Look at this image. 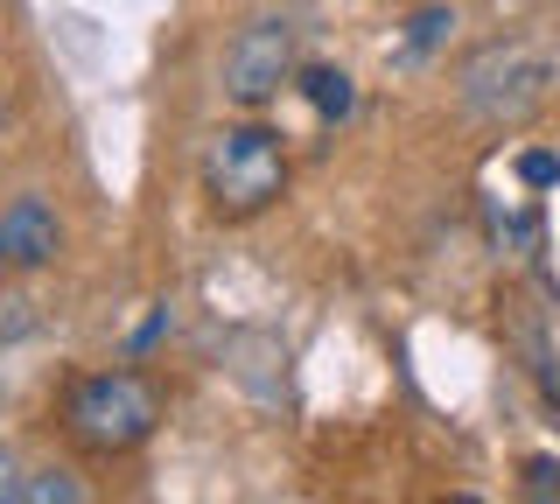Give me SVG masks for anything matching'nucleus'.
Here are the masks:
<instances>
[{"label":"nucleus","mask_w":560,"mask_h":504,"mask_svg":"<svg viewBox=\"0 0 560 504\" xmlns=\"http://www.w3.org/2000/svg\"><path fill=\"white\" fill-rule=\"evenodd\" d=\"M63 427H70V442L92 448V456H127V448H140L162 427V392L140 372H92V378L70 386Z\"/></svg>","instance_id":"nucleus-1"},{"label":"nucleus","mask_w":560,"mask_h":504,"mask_svg":"<svg viewBox=\"0 0 560 504\" xmlns=\"http://www.w3.org/2000/svg\"><path fill=\"white\" fill-rule=\"evenodd\" d=\"M203 189L224 218H253L288 189V148H280L273 127L245 119V127H224L203 154Z\"/></svg>","instance_id":"nucleus-2"},{"label":"nucleus","mask_w":560,"mask_h":504,"mask_svg":"<svg viewBox=\"0 0 560 504\" xmlns=\"http://www.w3.org/2000/svg\"><path fill=\"white\" fill-rule=\"evenodd\" d=\"M547 98V63L533 57L525 43H490L463 63V106L490 119V127H518V119L539 113Z\"/></svg>","instance_id":"nucleus-3"},{"label":"nucleus","mask_w":560,"mask_h":504,"mask_svg":"<svg viewBox=\"0 0 560 504\" xmlns=\"http://www.w3.org/2000/svg\"><path fill=\"white\" fill-rule=\"evenodd\" d=\"M302 78V63H294V28L288 22H245L232 43H224V98L245 113L273 106L288 84Z\"/></svg>","instance_id":"nucleus-4"},{"label":"nucleus","mask_w":560,"mask_h":504,"mask_svg":"<svg viewBox=\"0 0 560 504\" xmlns=\"http://www.w3.org/2000/svg\"><path fill=\"white\" fill-rule=\"evenodd\" d=\"M57 253H63V224L43 197H14L0 211V267L8 273H43L57 267Z\"/></svg>","instance_id":"nucleus-5"},{"label":"nucleus","mask_w":560,"mask_h":504,"mask_svg":"<svg viewBox=\"0 0 560 504\" xmlns=\"http://www.w3.org/2000/svg\"><path fill=\"white\" fill-rule=\"evenodd\" d=\"M294 92H302L323 119H350V113H358V84H350L337 63H308V71L294 78Z\"/></svg>","instance_id":"nucleus-6"},{"label":"nucleus","mask_w":560,"mask_h":504,"mask_svg":"<svg viewBox=\"0 0 560 504\" xmlns=\"http://www.w3.org/2000/svg\"><path fill=\"white\" fill-rule=\"evenodd\" d=\"M448 36H455V8H448V0H420V8L407 14V49H413V57L448 49Z\"/></svg>","instance_id":"nucleus-7"},{"label":"nucleus","mask_w":560,"mask_h":504,"mask_svg":"<svg viewBox=\"0 0 560 504\" xmlns=\"http://www.w3.org/2000/svg\"><path fill=\"white\" fill-rule=\"evenodd\" d=\"M78 497H84L78 469H35L22 483V504H78Z\"/></svg>","instance_id":"nucleus-8"},{"label":"nucleus","mask_w":560,"mask_h":504,"mask_svg":"<svg viewBox=\"0 0 560 504\" xmlns=\"http://www.w3.org/2000/svg\"><path fill=\"white\" fill-rule=\"evenodd\" d=\"M35 329H43V308H35L22 288H0V343H22Z\"/></svg>","instance_id":"nucleus-9"},{"label":"nucleus","mask_w":560,"mask_h":504,"mask_svg":"<svg viewBox=\"0 0 560 504\" xmlns=\"http://www.w3.org/2000/svg\"><path fill=\"white\" fill-rule=\"evenodd\" d=\"M518 183H525V189H553V183H560V154L525 148V154H518Z\"/></svg>","instance_id":"nucleus-10"},{"label":"nucleus","mask_w":560,"mask_h":504,"mask_svg":"<svg viewBox=\"0 0 560 504\" xmlns=\"http://www.w3.org/2000/svg\"><path fill=\"white\" fill-rule=\"evenodd\" d=\"M518 491L525 497H560V456H533L525 477H518Z\"/></svg>","instance_id":"nucleus-11"},{"label":"nucleus","mask_w":560,"mask_h":504,"mask_svg":"<svg viewBox=\"0 0 560 504\" xmlns=\"http://www.w3.org/2000/svg\"><path fill=\"white\" fill-rule=\"evenodd\" d=\"M22 456H14V448H0V504H22Z\"/></svg>","instance_id":"nucleus-12"}]
</instances>
